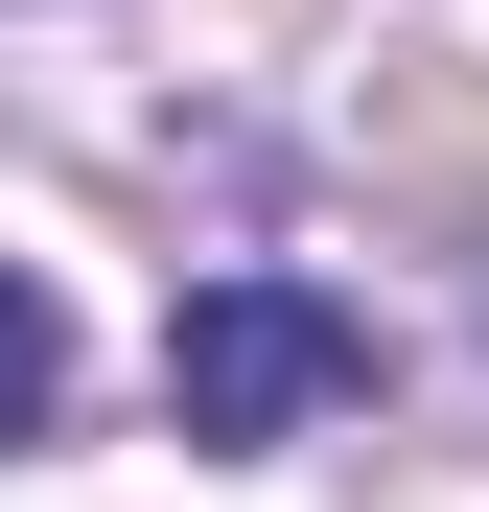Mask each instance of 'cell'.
Segmentation results:
<instances>
[{"mask_svg": "<svg viewBox=\"0 0 489 512\" xmlns=\"http://www.w3.org/2000/svg\"><path fill=\"white\" fill-rule=\"evenodd\" d=\"M326 396H373V326L326 280H187V326H163V419L187 443H303Z\"/></svg>", "mask_w": 489, "mask_h": 512, "instance_id": "6da1fadb", "label": "cell"}, {"mask_svg": "<svg viewBox=\"0 0 489 512\" xmlns=\"http://www.w3.org/2000/svg\"><path fill=\"white\" fill-rule=\"evenodd\" d=\"M47 419H70V303L0 280V443H47Z\"/></svg>", "mask_w": 489, "mask_h": 512, "instance_id": "7a4b0ae2", "label": "cell"}]
</instances>
